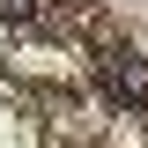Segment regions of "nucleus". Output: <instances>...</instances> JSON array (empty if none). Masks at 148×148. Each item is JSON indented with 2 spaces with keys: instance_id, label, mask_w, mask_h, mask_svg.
<instances>
[{
  "instance_id": "1",
  "label": "nucleus",
  "mask_w": 148,
  "mask_h": 148,
  "mask_svg": "<svg viewBox=\"0 0 148 148\" xmlns=\"http://www.w3.org/2000/svg\"><path fill=\"white\" fill-rule=\"evenodd\" d=\"M104 89L119 96V104H148V67L141 59H111L104 67Z\"/></svg>"
},
{
  "instance_id": "2",
  "label": "nucleus",
  "mask_w": 148,
  "mask_h": 148,
  "mask_svg": "<svg viewBox=\"0 0 148 148\" xmlns=\"http://www.w3.org/2000/svg\"><path fill=\"white\" fill-rule=\"evenodd\" d=\"M0 15H37V0H0Z\"/></svg>"
}]
</instances>
